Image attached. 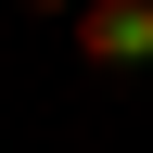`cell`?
Here are the masks:
<instances>
[{
  "label": "cell",
  "instance_id": "2",
  "mask_svg": "<svg viewBox=\"0 0 153 153\" xmlns=\"http://www.w3.org/2000/svg\"><path fill=\"white\" fill-rule=\"evenodd\" d=\"M26 13H76V0H26Z\"/></svg>",
  "mask_w": 153,
  "mask_h": 153
},
{
  "label": "cell",
  "instance_id": "1",
  "mask_svg": "<svg viewBox=\"0 0 153 153\" xmlns=\"http://www.w3.org/2000/svg\"><path fill=\"white\" fill-rule=\"evenodd\" d=\"M64 26H76V64L89 76H140L153 64V0H76Z\"/></svg>",
  "mask_w": 153,
  "mask_h": 153
}]
</instances>
